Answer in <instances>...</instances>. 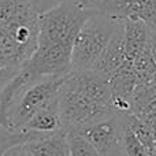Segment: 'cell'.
<instances>
[{
  "label": "cell",
  "instance_id": "6da1fadb",
  "mask_svg": "<svg viewBox=\"0 0 156 156\" xmlns=\"http://www.w3.org/2000/svg\"><path fill=\"white\" fill-rule=\"evenodd\" d=\"M94 12L88 0H69L43 11L38 16L37 48L25 67L37 76L70 73L74 41Z\"/></svg>",
  "mask_w": 156,
  "mask_h": 156
},
{
  "label": "cell",
  "instance_id": "8fae6325",
  "mask_svg": "<svg viewBox=\"0 0 156 156\" xmlns=\"http://www.w3.org/2000/svg\"><path fill=\"white\" fill-rule=\"evenodd\" d=\"M2 156H33L30 149L27 148L26 143H19L8 148Z\"/></svg>",
  "mask_w": 156,
  "mask_h": 156
},
{
  "label": "cell",
  "instance_id": "8992f818",
  "mask_svg": "<svg viewBox=\"0 0 156 156\" xmlns=\"http://www.w3.org/2000/svg\"><path fill=\"white\" fill-rule=\"evenodd\" d=\"M26 145L33 156H71L66 130L38 133L26 141Z\"/></svg>",
  "mask_w": 156,
  "mask_h": 156
},
{
  "label": "cell",
  "instance_id": "52a82bcc",
  "mask_svg": "<svg viewBox=\"0 0 156 156\" xmlns=\"http://www.w3.org/2000/svg\"><path fill=\"white\" fill-rule=\"evenodd\" d=\"M122 25H123V41L126 56L130 62L134 63V60L148 47L151 29L143 22L130 21V19L122 21Z\"/></svg>",
  "mask_w": 156,
  "mask_h": 156
},
{
  "label": "cell",
  "instance_id": "7c38bea8",
  "mask_svg": "<svg viewBox=\"0 0 156 156\" xmlns=\"http://www.w3.org/2000/svg\"><path fill=\"white\" fill-rule=\"evenodd\" d=\"M36 2V7H37L38 12H43V11H47L49 8L55 7V5L60 4V3L69 2V0H34Z\"/></svg>",
  "mask_w": 156,
  "mask_h": 156
},
{
  "label": "cell",
  "instance_id": "7a4b0ae2",
  "mask_svg": "<svg viewBox=\"0 0 156 156\" xmlns=\"http://www.w3.org/2000/svg\"><path fill=\"white\" fill-rule=\"evenodd\" d=\"M63 129H83L118 112L111 83L93 70H70L59 90Z\"/></svg>",
  "mask_w": 156,
  "mask_h": 156
},
{
  "label": "cell",
  "instance_id": "3957f363",
  "mask_svg": "<svg viewBox=\"0 0 156 156\" xmlns=\"http://www.w3.org/2000/svg\"><path fill=\"white\" fill-rule=\"evenodd\" d=\"M121 25V19L107 14L97 11L92 14L82 25L74 41L71 70H92Z\"/></svg>",
  "mask_w": 156,
  "mask_h": 156
},
{
  "label": "cell",
  "instance_id": "5bb4252c",
  "mask_svg": "<svg viewBox=\"0 0 156 156\" xmlns=\"http://www.w3.org/2000/svg\"><path fill=\"white\" fill-rule=\"evenodd\" d=\"M151 154H152V156H156V140L154 143V147H152V149H151Z\"/></svg>",
  "mask_w": 156,
  "mask_h": 156
},
{
  "label": "cell",
  "instance_id": "30bf717a",
  "mask_svg": "<svg viewBox=\"0 0 156 156\" xmlns=\"http://www.w3.org/2000/svg\"><path fill=\"white\" fill-rule=\"evenodd\" d=\"M38 133L34 132H14L3 125H0V156L4 154L8 148L19 143H26L30 138H33Z\"/></svg>",
  "mask_w": 156,
  "mask_h": 156
},
{
  "label": "cell",
  "instance_id": "9a60e30c",
  "mask_svg": "<svg viewBox=\"0 0 156 156\" xmlns=\"http://www.w3.org/2000/svg\"><path fill=\"white\" fill-rule=\"evenodd\" d=\"M122 156H127V155H126V154H123V155H122Z\"/></svg>",
  "mask_w": 156,
  "mask_h": 156
},
{
  "label": "cell",
  "instance_id": "4fadbf2b",
  "mask_svg": "<svg viewBox=\"0 0 156 156\" xmlns=\"http://www.w3.org/2000/svg\"><path fill=\"white\" fill-rule=\"evenodd\" d=\"M148 48L151 52V56L154 59V63L156 65V30H151L148 40Z\"/></svg>",
  "mask_w": 156,
  "mask_h": 156
},
{
  "label": "cell",
  "instance_id": "277c9868",
  "mask_svg": "<svg viewBox=\"0 0 156 156\" xmlns=\"http://www.w3.org/2000/svg\"><path fill=\"white\" fill-rule=\"evenodd\" d=\"M127 121L129 114L118 111L81 130L90 140L100 156H122L125 154L123 134Z\"/></svg>",
  "mask_w": 156,
  "mask_h": 156
},
{
  "label": "cell",
  "instance_id": "9c48e42d",
  "mask_svg": "<svg viewBox=\"0 0 156 156\" xmlns=\"http://www.w3.org/2000/svg\"><path fill=\"white\" fill-rule=\"evenodd\" d=\"M123 151L127 156H152L151 149L137 137V134H136L132 130V127L129 126V121H127V125H126V127H125Z\"/></svg>",
  "mask_w": 156,
  "mask_h": 156
},
{
  "label": "cell",
  "instance_id": "5b68a950",
  "mask_svg": "<svg viewBox=\"0 0 156 156\" xmlns=\"http://www.w3.org/2000/svg\"><path fill=\"white\" fill-rule=\"evenodd\" d=\"M97 12L112 18L143 22L151 30H156V0H88Z\"/></svg>",
  "mask_w": 156,
  "mask_h": 156
},
{
  "label": "cell",
  "instance_id": "ba28073f",
  "mask_svg": "<svg viewBox=\"0 0 156 156\" xmlns=\"http://www.w3.org/2000/svg\"><path fill=\"white\" fill-rule=\"evenodd\" d=\"M66 136L71 156H100L94 145L81 129L66 130Z\"/></svg>",
  "mask_w": 156,
  "mask_h": 156
}]
</instances>
